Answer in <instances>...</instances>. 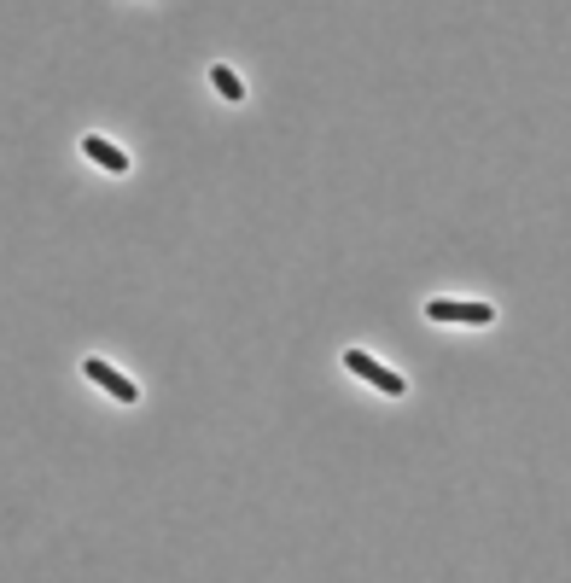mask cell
<instances>
[{
    "label": "cell",
    "instance_id": "6da1fadb",
    "mask_svg": "<svg viewBox=\"0 0 571 583\" xmlns=\"http://www.w3.org/2000/svg\"><path fill=\"white\" fill-rule=\"evenodd\" d=\"M426 321H455V327H490L496 309L490 304H455V298H432L426 304Z\"/></svg>",
    "mask_w": 571,
    "mask_h": 583
},
{
    "label": "cell",
    "instance_id": "7a4b0ae2",
    "mask_svg": "<svg viewBox=\"0 0 571 583\" xmlns=\"http://www.w3.org/2000/svg\"><path fill=\"white\" fill-rule=\"evenodd\" d=\"M344 368H350V374H362L373 385V391H385V397H403L408 385H403V374H391V368H379V362H373L368 350H350V356H344Z\"/></svg>",
    "mask_w": 571,
    "mask_h": 583
},
{
    "label": "cell",
    "instance_id": "3957f363",
    "mask_svg": "<svg viewBox=\"0 0 571 583\" xmlns=\"http://www.w3.org/2000/svg\"><path fill=\"white\" fill-rule=\"evenodd\" d=\"M82 374L94 379V385H105V391H111L117 403H135V397H140V385H129V379L117 374L111 362H100V356H88V362H82Z\"/></svg>",
    "mask_w": 571,
    "mask_h": 583
},
{
    "label": "cell",
    "instance_id": "277c9868",
    "mask_svg": "<svg viewBox=\"0 0 571 583\" xmlns=\"http://www.w3.org/2000/svg\"><path fill=\"white\" fill-rule=\"evenodd\" d=\"M82 152H88V158H94L100 170H111V175L129 170V152H117V146H111L105 135H88V140H82Z\"/></svg>",
    "mask_w": 571,
    "mask_h": 583
},
{
    "label": "cell",
    "instance_id": "5b68a950",
    "mask_svg": "<svg viewBox=\"0 0 571 583\" xmlns=\"http://www.w3.org/2000/svg\"><path fill=\"white\" fill-rule=\"evenodd\" d=\"M210 82H216V94L228 105H245V82H239V70H228V65H210Z\"/></svg>",
    "mask_w": 571,
    "mask_h": 583
}]
</instances>
